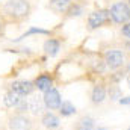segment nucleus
<instances>
[{"mask_svg":"<svg viewBox=\"0 0 130 130\" xmlns=\"http://www.w3.org/2000/svg\"><path fill=\"white\" fill-rule=\"evenodd\" d=\"M2 12L12 20H23L30 14V3L29 0H9L2 6Z\"/></svg>","mask_w":130,"mask_h":130,"instance_id":"nucleus-1","label":"nucleus"},{"mask_svg":"<svg viewBox=\"0 0 130 130\" xmlns=\"http://www.w3.org/2000/svg\"><path fill=\"white\" fill-rule=\"evenodd\" d=\"M110 20L118 24H126L130 21V6L126 2H117L110 6Z\"/></svg>","mask_w":130,"mask_h":130,"instance_id":"nucleus-2","label":"nucleus"},{"mask_svg":"<svg viewBox=\"0 0 130 130\" xmlns=\"http://www.w3.org/2000/svg\"><path fill=\"white\" fill-rule=\"evenodd\" d=\"M109 21H110V11L109 9H97V11L91 12V15L88 17V26L91 30L104 26Z\"/></svg>","mask_w":130,"mask_h":130,"instance_id":"nucleus-3","label":"nucleus"},{"mask_svg":"<svg viewBox=\"0 0 130 130\" xmlns=\"http://www.w3.org/2000/svg\"><path fill=\"white\" fill-rule=\"evenodd\" d=\"M104 64L110 70H117L124 64V53L121 50H107L104 53Z\"/></svg>","mask_w":130,"mask_h":130,"instance_id":"nucleus-4","label":"nucleus"},{"mask_svg":"<svg viewBox=\"0 0 130 130\" xmlns=\"http://www.w3.org/2000/svg\"><path fill=\"white\" fill-rule=\"evenodd\" d=\"M42 100H44L45 107H47V109H50V110H56V109H59V107H61V104H62L61 92H59L56 88H52V89H48L47 92H44Z\"/></svg>","mask_w":130,"mask_h":130,"instance_id":"nucleus-5","label":"nucleus"},{"mask_svg":"<svg viewBox=\"0 0 130 130\" xmlns=\"http://www.w3.org/2000/svg\"><path fill=\"white\" fill-rule=\"evenodd\" d=\"M9 129L11 130H30L32 121L24 113H15L9 118Z\"/></svg>","mask_w":130,"mask_h":130,"instance_id":"nucleus-6","label":"nucleus"},{"mask_svg":"<svg viewBox=\"0 0 130 130\" xmlns=\"http://www.w3.org/2000/svg\"><path fill=\"white\" fill-rule=\"evenodd\" d=\"M35 89V83L30 80H15L11 83V91H14L15 94H18L20 97H26L30 95Z\"/></svg>","mask_w":130,"mask_h":130,"instance_id":"nucleus-7","label":"nucleus"},{"mask_svg":"<svg viewBox=\"0 0 130 130\" xmlns=\"http://www.w3.org/2000/svg\"><path fill=\"white\" fill-rule=\"evenodd\" d=\"M41 123H42V126H44L45 129H48V130H55L61 126L59 117L55 115L53 112H45V113L42 115V118H41Z\"/></svg>","mask_w":130,"mask_h":130,"instance_id":"nucleus-8","label":"nucleus"},{"mask_svg":"<svg viewBox=\"0 0 130 130\" xmlns=\"http://www.w3.org/2000/svg\"><path fill=\"white\" fill-rule=\"evenodd\" d=\"M35 88L38 91H42V92H47L48 89L53 88V79L48 76V74H41L36 77L35 80Z\"/></svg>","mask_w":130,"mask_h":130,"instance_id":"nucleus-9","label":"nucleus"},{"mask_svg":"<svg viewBox=\"0 0 130 130\" xmlns=\"http://www.w3.org/2000/svg\"><path fill=\"white\" fill-rule=\"evenodd\" d=\"M59 50H61V42H59L58 39L50 38V39H47V41L44 42V52H45L47 56L55 58V56L59 53Z\"/></svg>","mask_w":130,"mask_h":130,"instance_id":"nucleus-10","label":"nucleus"},{"mask_svg":"<svg viewBox=\"0 0 130 130\" xmlns=\"http://www.w3.org/2000/svg\"><path fill=\"white\" fill-rule=\"evenodd\" d=\"M106 95H107L106 88H104L101 83H98V85H95V86L92 88V92H91V101H92L94 104H100V103L104 101Z\"/></svg>","mask_w":130,"mask_h":130,"instance_id":"nucleus-11","label":"nucleus"},{"mask_svg":"<svg viewBox=\"0 0 130 130\" xmlns=\"http://www.w3.org/2000/svg\"><path fill=\"white\" fill-rule=\"evenodd\" d=\"M71 5H73V0H50V3H48L50 9H53L55 12H59V14L67 12Z\"/></svg>","mask_w":130,"mask_h":130,"instance_id":"nucleus-12","label":"nucleus"},{"mask_svg":"<svg viewBox=\"0 0 130 130\" xmlns=\"http://www.w3.org/2000/svg\"><path fill=\"white\" fill-rule=\"evenodd\" d=\"M27 101H29V110L32 112L33 115H38V113H41V112L44 110V107H45L42 97H38V95H35V97H32L30 100H27Z\"/></svg>","mask_w":130,"mask_h":130,"instance_id":"nucleus-13","label":"nucleus"},{"mask_svg":"<svg viewBox=\"0 0 130 130\" xmlns=\"http://www.w3.org/2000/svg\"><path fill=\"white\" fill-rule=\"evenodd\" d=\"M32 35H50V30L42 29V27H35V26H33V27H29L24 33H21L18 38H15L14 42H20V41H23V39H26V38H29V36H32Z\"/></svg>","mask_w":130,"mask_h":130,"instance_id":"nucleus-14","label":"nucleus"},{"mask_svg":"<svg viewBox=\"0 0 130 130\" xmlns=\"http://www.w3.org/2000/svg\"><path fill=\"white\" fill-rule=\"evenodd\" d=\"M95 120L92 117H83L77 121L76 130H95Z\"/></svg>","mask_w":130,"mask_h":130,"instance_id":"nucleus-15","label":"nucleus"},{"mask_svg":"<svg viewBox=\"0 0 130 130\" xmlns=\"http://www.w3.org/2000/svg\"><path fill=\"white\" fill-rule=\"evenodd\" d=\"M23 97H20L18 94H15L14 91H8L6 94H5V97H3V104L6 106V107H15L18 103H20V100Z\"/></svg>","mask_w":130,"mask_h":130,"instance_id":"nucleus-16","label":"nucleus"},{"mask_svg":"<svg viewBox=\"0 0 130 130\" xmlns=\"http://www.w3.org/2000/svg\"><path fill=\"white\" fill-rule=\"evenodd\" d=\"M59 113L62 117H71L76 113V106L71 101H62V104L59 107Z\"/></svg>","mask_w":130,"mask_h":130,"instance_id":"nucleus-17","label":"nucleus"},{"mask_svg":"<svg viewBox=\"0 0 130 130\" xmlns=\"http://www.w3.org/2000/svg\"><path fill=\"white\" fill-rule=\"evenodd\" d=\"M83 14V8L80 6V5H77V3H73L70 8H68V11H67V15L68 17H79V15H82Z\"/></svg>","mask_w":130,"mask_h":130,"instance_id":"nucleus-18","label":"nucleus"},{"mask_svg":"<svg viewBox=\"0 0 130 130\" xmlns=\"http://www.w3.org/2000/svg\"><path fill=\"white\" fill-rule=\"evenodd\" d=\"M107 92H109L110 100H117V101H120V98H123V95H121V89H120L118 86H110Z\"/></svg>","mask_w":130,"mask_h":130,"instance_id":"nucleus-19","label":"nucleus"},{"mask_svg":"<svg viewBox=\"0 0 130 130\" xmlns=\"http://www.w3.org/2000/svg\"><path fill=\"white\" fill-rule=\"evenodd\" d=\"M15 110H17V113H24L26 110H29V101L26 98H21L20 103L15 106Z\"/></svg>","mask_w":130,"mask_h":130,"instance_id":"nucleus-20","label":"nucleus"},{"mask_svg":"<svg viewBox=\"0 0 130 130\" xmlns=\"http://www.w3.org/2000/svg\"><path fill=\"white\" fill-rule=\"evenodd\" d=\"M121 33H123L127 39H130V21L129 23H126V24H123V27H121Z\"/></svg>","mask_w":130,"mask_h":130,"instance_id":"nucleus-21","label":"nucleus"},{"mask_svg":"<svg viewBox=\"0 0 130 130\" xmlns=\"http://www.w3.org/2000/svg\"><path fill=\"white\" fill-rule=\"evenodd\" d=\"M120 104H123V106H130V97H123L120 98V101H118Z\"/></svg>","mask_w":130,"mask_h":130,"instance_id":"nucleus-22","label":"nucleus"},{"mask_svg":"<svg viewBox=\"0 0 130 130\" xmlns=\"http://www.w3.org/2000/svg\"><path fill=\"white\" fill-rule=\"evenodd\" d=\"M127 85H129V88H130V76L127 77Z\"/></svg>","mask_w":130,"mask_h":130,"instance_id":"nucleus-23","label":"nucleus"},{"mask_svg":"<svg viewBox=\"0 0 130 130\" xmlns=\"http://www.w3.org/2000/svg\"><path fill=\"white\" fill-rule=\"evenodd\" d=\"M95 130H107V129H104V127H98V129H95Z\"/></svg>","mask_w":130,"mask_h":130,"instance_id":"nucleus-24","label":"nucleus"},{"mask_svg":"<svg viewBox=\"0 0 130 130\" xmlns=\"http://www.w3.org/2000/svg\"><path fill=\"white\" fill-rule=\"evenodd\" d=\"M127 48H130V42H127Z\"/></svg>","mask_w":130,"mask_h":130,"instance_id":"nucleus-25","label":"nucleus"},{"mask_svg":"<svg viewBox=\"0 0 130 130\" xmlns=\"http://www.w3.org/2000/svg\"><path fill=\"white\" fill-rule=\"evenodd\" d=\"M127 5H129V6H130V0H127Z\"/></svg>","mask_w":130,"mask_h":130,"instance_id":"nucleus-26","label":"nucleus"},{"mask_svg":"<svg viewBox=\"0 0 130 130\" xmlns=\"http://www.w3.org/2000/svg\"><path fill=\"white\" fill-rule=\"evenodd\" d=\"M127 70H129V71H130V64H129V67H127Z\"/></svg>","mask_w":130,"mask_h":130,"instance_id":"nucleus-27","label":"nucleus"},{"mask_svg":"<svg viewBox=\"0 0 130 130\" xmlns=\"http://www.w3.org/2000/svg\"><path fill=\"white\" fill-rule=\"evenodd\" d=\"M0 32H2V23H0Z\"/></svg>","mask_w":130,"mask_h":130,"instance_id":"nucleus-28","label":"nucleus"},{"mask_svg":"<svg viewBox=\"0 0 130 130\" xmlns=\"http://www.w3.org/2000/svg\"><path fill=\"white\" fill-rule=\"evenodd\" d=\"M127 130H130V126H129V127H127Z\"/></svg>","mask_w":130,"mask_h":130,"instance_id":"nucleus-29","label":"nucleus"}]
</instances>
